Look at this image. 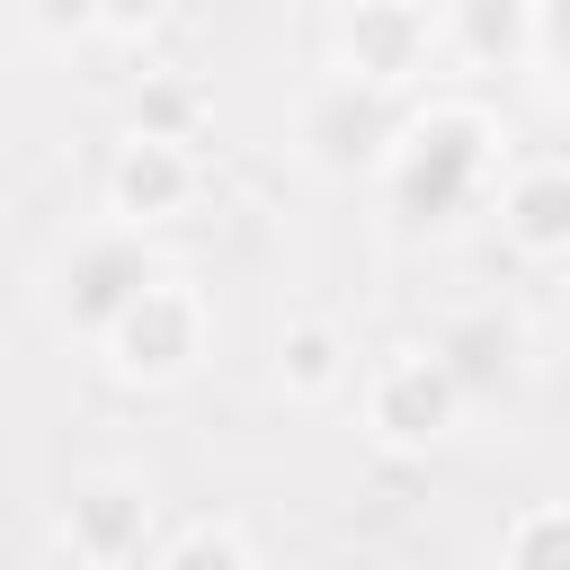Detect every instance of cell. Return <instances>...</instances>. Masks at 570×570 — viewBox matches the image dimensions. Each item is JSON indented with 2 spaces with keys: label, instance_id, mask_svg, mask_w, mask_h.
Returning a JSON list of instances; mask_svg holds the SVG:
<instances>
[{
  "label": "cell",
  "instance_id": "cell-1",
  "mask_svg": "<svg viewBox=\"0 0 570 570\" xmlns=\"http://www.w3.org/2000/svg\"><path fill=\"white\" fill-rule=\"evenodd\" d=\"M205 338H214V312H205V294H196L187 276H151V285L98 330V347H107V365H116L125 383H178V374H196Z\"/></svg>",
  "mask_w": 570,
  "mask_h": 570
},
{
  "label": "cell",
  "instance_id": "cell-2",
  "mask_svg": "<svg viewBox=\"0 0 570 570\" xmlns=\"http://www.w3.org/2000/svg\"><path fill=\"white\" fill-rule=\"evenodd\" d=\"M463 383H454V365L436 356V347H392L374 374H365V428L383 436V445H401V454H428V445H445L454 436V419H463Z\"/></svg>",
  "mask_w": 570,
  "mask_h": 570
},
{
  "label": "cell",
  "instance_id": "cell-3",
  "mask_svg": "<svg viewBox=\"0 0 570 570\" xmlns=\"http://www.w3.org/2000/svg\"><path fill=\"white\" fill-rule=\"evenodd\" d=\"M151 543V490L134 472H80L62 499V552L89 570H125Z\"/></svg>",
  "mask_w": 570,
  "mask_h": 570
},
{
  "label": "cell",
  "instance_id": "cell-4",
  "mask_svg": "<svg viewBox=\"0 0 570 570\" xmlns=\"http://www.w3.org/2000/svg\"><path fill=\"white\" fill-rule=\"evenodd\" d=\"M428 53H436V18L428 9H410V0H356V9H338V71L347 80L401 89V80L428 71Z\"/></svg>",
  "mask_w": 570,
  "mask_h": 570
},
{
  "label": "cell",
  "instance_id": "cell-5",
  "mask_svg": "<svg viewBox=\"0 0 570 570\" xmlns=\"http://www.w3.org/2000/svg\"><path fill=\"white\" fill-rule=\"evenodd\" d=\"M187 205H196V151H187V142L125 134V142L107 151V214H116L125 232L169 223V214H187Z\"/></svg>",
  "mask_w": 570,
  "mask_h": 570
},
{
  "label": "cell",
  "instance_id": "cell-6",
  "mask_svg": "<svg viewBox=\"0 0 570 570\" xmlns=\"http://www.w3.org/2000/svg\"><path fill=\"white\" fill-rule=\"evenodd\" d=\"M499 232H508V249L534 258V267L570 258V160L517 169V178L499 187Z\"/></svg>",
  "mask_w": 570,
  "mask_h": 570
},
{
  "label": "cell",
  "instance_id": "cell-7",
  "mask_svg": "<svg viewBox=\"0 0 570 570\" xmlns=\"http://www.w3.org/2000/svg\"><path fill=\"white\" fill-rule=\"evenodd\" d=\"M151 276H160V267H142V249H125V240H89V249H80V267H71V294H62V303H71V321H80V330H107V321L151 285Z\"/></svg>",
  "mask_w": 570,
  "mask_h": 570
},
{
  "label": "cell",
  "instance_id": "cell-8",
  "mask_svg": "<svg viewBox=\"0 0 570 570\" xmlns=\"http://www.w3.org/2000/svg\"><path fill=\"white\" fill-rule=\"evenodd\" d=\"M534 36H543V18L517 9V0H454V9L436 18V45L481 53V62H508V53H525Z\"/></svg>",
  "mask_w": 570,
  "mask_h": 570
},
{
  "label": "cell",
  "instance_id": "cell-9",
  "mask_svg": "<svg viewBox=\"0 0 570 570\" xmlns=\"http://www.w3.org/2000/svg\"><path fill=\"white\" fill-rule=\"evenodd\" d=\"M347 338H338V321H285V338H276V383L294 392V401H330L338 383H347Z\"/></svg>",
  "mask_w": 570,
  "mask_h": 570
},
{
  "label": "cell",
  "instance_id": "cell-10",
  "mask_svg": "<svg viewBox=\"0 0 570 570\" xmlns=\"http://www.w3.org/2000/svg\"><path fill=\"white\" fill-rule=\"evenodd\" d=\"M196 125H205V89H196L187 71H142V89H134V134H151V142H196Z\"/></svg>",
  "mask_w": 570,
  "mask_h": 570
},
{
  "label": "cell",
  "instance_id": "cell-11",
  "mask_svg": "<svg viewBox=\"0 0 570 570\" xmlns=\"http://www.w3.org/2000/svg\"><path fill=\"white\" fill-rule=\"evenodd\" d=\"M499 561H508V570H570V508H561V499L525 508V517L508 525Z\"/></svg>",
  "mask_w": 570,
  "mask_h": 570
},
{
  "label": "cell",
  "instance_id": "cell-12",
  "mask_svg": "<svg viewBox=\"0 0 570 570\" xmlns=\"http://www.w3.org/2000/svg\"><path fill=\"white\" fill-rule=\"evenodd\" d=\"M151 570H258V552L240 543V525H214V517H205V525H187Z\"/></svg>",
  "mask_w": 570,
  "mask_h": 570
}]
</instances>
